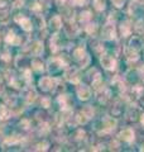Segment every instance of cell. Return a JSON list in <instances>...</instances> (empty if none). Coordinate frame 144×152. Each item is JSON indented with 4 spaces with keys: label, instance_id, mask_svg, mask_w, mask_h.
I'll use <instances>...</instances> for the list:
<instances>
[{
    "label": "cell",
    "instance_id": "obj_9",
    "mask_svg": "<svg viewBox=\"0 0 144 152\" xmlns=\"http://www.w3.org/2000/svg\"><path fill=\"white\" fill-rule=\"evenodd\" d=\"M120 136H121V138L125 140V141H132L133 140V131L132 129H124L121 133H120Z\"/></svg>",
    "mask_w": 144,
    "mask_h": 152
},
{
    "label": "cell",
    "instance_id": "obj_10",
    "mask_svg": "<svg viewBox=\"0 0 144 152\" xmlns=\"http://www.w3.org/2000/svg\"><path fill=\"white\" fill-rule=\"evenodd\" d=\"M49 24H51L52 28H55V29H58V28L61 27V19L58 17H53V18L51 19Z\"/></svg>",
    "mask_w": 144,
    "mask_h": 152
},
{
    "label": "cell",
    "instance_id": "obj_1",
    "mask_svg": "<svg viewBox=\"0 0 144 152\" xmlns=\"http://www.w3.org/2000/svg\"><path fill=\"white\" fill-rule=\"evenodd\" d=\"M53 84H55V80L53 79H51V77H43V79H41V81H39V86L43 90H49V89L53 88Z\"/></svg>",
    "mask_w": 144,
    "mask_h": 152
},
{
    "label": "cell",
    "instance_id": "obj_4",
    "mask_svg": "<svg viewBox=\"0 0 144 152\" xmlns=\"http://www.w3.org/2000/svg\"><path fill=\"white\" fill-rule=\"evenodd\" d=\"M101 64L105 69H114L115 67V60L110 56H104L101 58Z\"/></svg>",
    "mask_w": 144,
    "mask_h": 152
},
{
    "label": "cell",
    "instance_id": "obj_14",
    "mask_svg": "<svg viewBox=\"0 0 144 152\" xmlns=\"http://www.w3.org/2000/svg\"><path fill=\"white\" fill-rule=\"evenodd\" d=\"M84 57H85V52L81 50V48L75 51V58L76 60H81V58H84Z\"/></svg>",
    "mask_w": 144,
    "mask_h": 152
},
{
    "label": "cell",
    "instance_id": "obj_15",
    "mask_svg": "<svg viewBox=\"0 0 144 152\" xmlns=\"http://www.w3.org/2000/svg\"><path fill=\"white\" fill-rule=\"evenodd\" d=\"M15 39H17V36L14 34V33H9L8 37H7V42L8 43H15Z\"/></svg>",
    "mask_w": 144,
    "mask_h": 152
},
{
    "label": "cell",
    "instance_id": "obj_2",
    "mask_svg": "<svg viewBox=\"0 0 144 152\" xmlns=\"http://www.w3.org/2000/svg\"><path fill=\"white\" fill-rule=\"evenodd\" d=\"M23 96L27 103H32V102H34V99H36V91L32 88H27L23 91Z\"/></svg>",
    "mask_w": 144,
    "mask_h": 152
},
{
    "label": "cell",
    "instance_id": "obj_7",
    "mask_svg": "<svg viewBox=\"0 0 144 152\" xmlns=\"http://www.w3.org/2000/svg\"><path fill=\"white\" fill-rule=\"evenodd\" d=\"M42 52H43V45L41 42H36V43L32 46V53L34 56H39Z\"/></svg>",
    "mask_w": 144,
    "mask_h": 152
},
{
    "label": "cell",
    "instance_id": "obj_13",
    "mask_svg": "<svg viewBox=\"0 0 144 152\" xmlns=\"http://www.w3.org/2000/svg\"><path fill=\"white\" fill-rule=\"evenodd\" d=\"M95 8L97 10H103L105 8V0H95Z\"/></svg>",
    "mask_w": 144,
    "mask_h": 152
},
{
    "label": "cell",
    "instance_id": "obj_8",
    "mask_svg": "<svg viewBox=\"0 0 144 152\" xmlns=\"http://www.w3.org/2000/svg\"><path fill=\"white\" fill-rule=\"evenodd\" d=\"M114 34H115V32H114V27L113 26H106L104 28V36H105V38H108V39H110V38H114Z\"/></svg>",
    "mask_w": 144,
    "mask_h": 152
},
{
    "label": "cell",
    "instance_id": "obj_6",
    "mask_svg": "<svg viewBox=\"0 0 144 152\" xmlns=\"http://www.w3.org/2000/svg\"><path fill=\"white\" fill-rule=\"evenodd\" d=\"M19 23H20V26L24 31H32V22L29 20V19H27V18H24L22 17V19H18Z\"/></svg>",
    "mask_w": 144,
    "mask_h": 152
},
{
    "label": "cell",
    "instance_id": "obj_11",
    "mask_svg": "<svg viewBox=\"0 0 144 152\" xmlns=\"http://www.w3.org/2000/svg\"><path fill=\"white\" fill-rule=\"evenodd\" d=\"M9 117V110L7 107L1 105L0 107V119H7V118Z\"/></svg>",
    "mask_w": 144,
    "mask_h": 152
},
{
    "label": "cell",
    "instance_id": "obj_3",
    "mask_svg": "<svg viewBox=\"0 0 144 152\" xmlns=\"http://www.w3.org/2000/svg\"><path fill=\"white\" fill-rule=\"evenodd\" d=\"M66 77L68 81L71 83H79V74H77V71H76L75 69H68L67 70V72H66Z\"/></svg>",
    "mask_w": 144,
    "mask_h": 152
},
{
    "label": "cell",
    "instance_id": "obj_16",
    "mask_svg": "<svg viewBox=\"0 0 144 152\" xmlns=\"http://www.w3.org/2000/svg\"><path fill=\"white\" fill-rule=\"evenodd\" d=\"M113 3H114L116 7H121L123 3H124V0H113Z\"/></svg>",
    "mask_w": 144,
    "mask_h": 152
},
{
    "label": "cell",
    "instance_id": "obj_17",
    "mask_svg": "<svg viewBox=\"0 0 144 152\" xmlns=\"http://www.w3.org/2000/svg\"><path fill=\"white\" fill-rule=\"evenodd\" d=\"M86 0H75V4L76 5H82V4H85Z\"/></svg>",
    "mask_w": 144,
    "mask_h": 152
},
{
    "label": "cell",
    "instance_id": "obj_12",
    "mask_svg": "<svg viewBox=\"0 0 144 152\" xmlns=\"http://www.w3.org/2000/svg\"><path fill=\"white\" fill-rule=\"evenodd\" d=\"M32 67L36 71H38V72H41V71H43V64L39 62L38 60H34V61L32 62Z\"/></svg>",
    "mask_w": 144,
    "mask_h": 152
},
{
    "label": "cell",
    "instance_id": "obj_5",
    "mask_svg": "<svg viewBox=\"0 0 144 152\" xmlns=\"http://www.w3.org/2000/svg\"><path fill=\"white\" fill-rule=\"evenodd\" d=\"M77 94H79L80 99H84V100H86V99H89L91 91H90V89H89L87 86H85V85H82V86H80V88H79Z\"/></svg>",
    "mask_w": 144,
    "mask_h": 152
}]
</instances>
